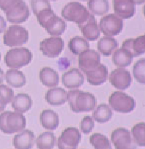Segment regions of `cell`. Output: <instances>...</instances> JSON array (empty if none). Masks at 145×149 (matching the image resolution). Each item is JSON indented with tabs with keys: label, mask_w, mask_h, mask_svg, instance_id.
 I'll use <instances>...</instances> for the list:
<instances>
[{
	"label": "cell",
	"mask_w": 145,
	"mask_h": 149,
	"mask_svg": "<svg viewBox=\"0 0 145 149\" xmlns=\"http://www.w3.org/2000/svg\"><path fill=\"white\" fill-rule=\"evenodd\" d=\"M145 61L144 59L142 58L138 60L133 65V74L135 79L140 84H144L145 82Z\"/></svg>",
	"instance_id": "cell-35"
},
{
	"label": "cell",
	"mask_w": 145,
	"mask_h": 149,
	"mask_svg": "<svg viewBox=\"0 0 145 149\" xmlns=\"http://www.w3.org/2000/svg\"><path fill=\"white\" fill-rule=\"evenodd\" d=\"M7 27V23L5 22V19L2 17V15H0V34L5 32Z\"/></svg>",
	"instance_id": "cell-39"
},
{
	"label": "cell",
	"mask_w": 145,
	"mask_h": 149,
	"mask_svg": "<svg viewBox=\"0 0 145 149\" xmlns=\"http://www.w3.org/2000/svg\"><path fill=\"white\" fill-rule=\"evenodd\" d=\"M50 1H52V2H56V1H58V0H50Z\"/></svg>",
	"instance_id": "cell-42"
},
{
	"label": "cell",
	"mask_w": 145,
	"mask_h": 149,
	"mask_svg": "<svg viewBox=\"0 0 145 149\" xmlns=\"http://www.w3.org/2000/svg\"><path fill=\"white\" fill-rule=\"evenodd\" d=\"M99 28L104 36H118L123 29V21L115 14H108L101 19Z\"/></svg>",
	"instance_id": "cell-8"
},
{
	"label": "cell",
	"mask_w": 145,
	"mask_h": 149,
	"mask_svg": "<svg viewBox=\"0 0 145 149\" xmlns=\"http://www.w3.org/2000/svg\"><path fill=\"white\" fill-rule=\"evenodd\" d=\"M31 8L35 15L46 9L51 8L49 0H31Z\"/></svg>",
	"instance_id": "cell-36"
},
{
	"label": "cell",
	"mask_w": 145,
	"mask_h": 149,
	"mask_svg": "<svg viewBox=\"0 0 145 149\" xmlns=\"http://www.w3.org/2000/svg\"><path fill=\"white\" fill-rule=\"evenodd\" d=\"M30 15V12L26 2L23 0H19L6 13L7 20L12 24H22L26 22Z\"/></svg>",
	"instance_id": "cell-12"
},
{
	"label": "cell",
	"mask_w": 145,
	"mask_h": 149,
	"mask_svg": "<svg viewBox=\"0 0 145 149\" xmlns=\"http://www.w3.org/2000/svg\"><path fill=\"white\" fill-rule=\"evenodd\" d=\"M78 26L84 38L87 40L95 41L100 37L101 30L98 26V22L92 14L89 15V17L84 23L78 24Z\"/></svg>",
	"instance_id": "cell-15"
},
{
	"label": "cell",
	"mask_w": 145,
	"mask_h": 149,
	"mask_svg": "<svg viewBox=\"0 0 145 149\" xmlns=\"http://www.w3.org/2000/svg\"><path fill=\"white\" fill-rule=\"evenodd\" d=\"M19 0H0V9L6 13Z\"/></svg>",
	"instance_id": "cell-38"
},
{
	"label": "cell",
	"mask_w": 145,
	"mask_h": 149,
	"mask_svg": "<svg viewBox=\"0 0 145 149\" xmlns=\"http://www.w3.org/2000/svg\"><path fill=\"white\" fill-rule=\"evenodd\" d=\"M89 143L95 149H111L110 140L101 133H94L89 137Z\"/></svg>",
	"instance_id": "cell-32"
},
{
	"label": "cell",
	"mask_w": 145,
	"mask_h": 149,
	"mask_svg": "<svg viewBox=\"0 0 145 149\" xmlns=\"http://www.w3.org/2000/svg\"><path fill=\"white\" fill-rule=\"evenodd\" d=\"M32 54L26 48H15L10 49L5 56V63L10 68L19 69L29 65L32 62Z\"/></svg>",
	"instance_id": "cell-4"
},
{
	"label": "cell",
	"mask_w": 145,
	"mask_h": 149,
	"mask_svg": "<svg viewBox=\"0 0 145 149\" xmlns=\"http://www.w3.org/2000/svg\"><path fill=\"white\" fill-rule=\"evenodd\" d=\"M40 121L42 126L48 130H55L60 124L58 114L51 109L42 111L40 115Z\"/></svg>",
	"instance_id": "cell-23"
},
{
	"label": "cell",
	"mask_w": 145,
	"mask_h": 149,
	"mask_svg": "<svg viewBox=\"0 0 145 149\" xmlns=\"http://www.w3.org/2000/svg\"><path fill=\"white\" fill-rule=\"evenodd\" d=\"M122 48L126 49L133 57H137L144 54V36H141L136 38H129L124 40Z\"/></svg>",
	"instance_id": "cell-21"
},
{
	"label": "cell",
	"mask_w": 145,
	"mask_h": 149,
	"mask_svg": "<svg viewBox=\"0 0 145 149\" xmlns=\"http://www.w3.org/2000/svg\"><path fill=\"white\" fill-rule=\"evenodd\" d=\"M32 100L31 97L26 93H19L14 96L12 101V107L15 112L25 113L31 109Z\"/></svg>",
	"instance_id": "cell-24"
},
{
	"label": "cell",
	"mask_w": 145,
	"mask_h": 149,
	"mask_svg": "<svg viewBox=\"0 0 145 149\" xmlns=\"http://www.w3.org/2000/svg\"><path fill=\"white\" fill-rule=\"evenodd\" d=\"M133 0H113L115 15L122 19H131L136 13V6Z\"/></svg>",
	"instance_id": "cell-16"
},
{
	"label": "cell",
	"mask_w": 145,
	"mask_h": 149,
	"mask_svg": "<svg viewBox=\"0 0 145 149\" xmlns=\"http://www.w3.org/2000/svg\"><path fill=\"white\" fill-rule=\"evenodd\" d=\"M26 126V118L20 112L6 111L0 115V130L4 134L18 133L25 129Z\"/></svg>",
	"instance_id": "cell-3"
},
{
	"label": "cell",
	"mask_w": 145,
	"mask_h": 149,
	"mask_svg": "<svg viewBox=\"0 0 145 149\" xmlns=\"http://www.w3.org/2000/svg\"><path fill=\"white\" fill-rule=\"evenodd\" d=\"M109 81L117 89L125 91L130 86L132 77L128 70L119 68L113 70L109 75Z\"/></svg>",
	"instance_id": "cell-13"
},
{
	"label": "cell",
	"mask_w": 145,
	"mask_h": 149,
	"mask_svg": "<svg viewBox=\"0 0 145 149\" xmlns=\"http://www.w3.org/2000/svg\"><path fill=\"white\" fill-rule=\"evenodd\" d=\"M87 80L91 85L99 86L106 81L108 77V71L106 66L100 63L93 69L84 73Z\"/></svg>",
	"instance_id": "cell-17"
},
{
	"label": "cell",
	"mask_w": 145,
	"mask_h": 149,
	"mask_svg": "<svg viewBox=\"0 0 145 149\" xmlns=\"http://www.w3.org/2000/svg\"><path fill=\"white\" fill-rule=\"evenodd\" d=\"M70 51L75 55H79L83 52L89 49V43L85 38L80 36L72 38L68 43Z\"/></svg>",
	"instance_id": "cell-29"
},
{
	"label": "cell",
	"mask_w": 145,
	"mask_h": 149,
	"mask_svg": "<svg viewBox=\"0 0 145 149\" xmlns=\"http://www.w3.org/2000/svg\"><path fill=\"white\" fill-rule=\"evenodd\" d=\"M135 5H142L144 2V0H133Z\"/></svg>",
	"instance_id": "cell-41"
},
{
	"label": "cell",
	"mask_w": 145,
	"mask_h": 149,
	"mask_svg": "<svg viewBox=\"0 0 145 149\" xmlns=\"http://www.w3.org/2000/svg\"><path fill=\"white\" fill-rule=\"evenodd\" d=\"M35 16L37 17V20L40 26L53 37L62 36L66 30V22L62 19L58 17L51 8L44 10Z\"/></svg>",
	"instance_id": "cell-2"
},
{
	"label": "cell",
	"mask_w": 145,
	"mask_h": 149,
	"mask_svg": "<svg viewBox=\"0 0 145 149\" xmlns=\"http://www.w3.org/2000/svg\"><path fill=\"white\" fill-rule=\"evenodd\" d=\"M94 126H95L94 119L89 115H87V116L83 118L80 123V129L84 134H89L94 129Z\"/></svg>",
	"instance_id": "cell-37"
},
{
	"label": "cell",
	"mask_w": 145,
	"mask_h": 149,
	"mask_svg": "<svg viewBox=\"0 0 145 149\" xmlns=\"http://www.w3.org/2000/svg\"><path fill=\"white\" fill-rule=\"evenodd\" d=\"M67 101L70 109L76 113L91 112L97 105L96 98L93 94L76 89L67 93Z\"/></svg>",
	"instance_id": "cell-1"
},
{
	"label": "cell",
	"mask_w": 145,
	"mask_h": 149,
	"mask_svg": "<svg viewBox=\"0 0 145 149\" xmlns=\"http://www.w3.org/2000/svg\"><path fill=\"white\" fill-rule=\"evenodd\" d=\"M110 107L119 113H130L136 107V102L133 97L122 91L112 93L108 98Z\"/></svg>",
	"instance_id": "cell-6"
},
{
	"label": "cell",
	"mask_w": 145,
	"mask_h": 149,
	"mask_svg": "<svg viewBox=\"0 0 145 149\" xmlns=\"http://www.w3.org/2000/svg\"><path fill=\"white\" fill-rule=\"evenodd\" d=\"M62 16L67 22H74L77 24L84 23L91 15L85 6L78 2H71L62 10Z\"/></svg>",
	"instance_id": "cell-5"
},
{
	"label": "cell",
	"mask_w": 145,
	"mask_h": 149,
	"mask_svg": "<svg viewBox=\"0 0 145 149\" xmlns=\"http://www.w3.org/2000/svg\"><path fill=\"white\" fill-rule=\"evenodd\" d=\"M101 63V55L94 49H87L79 54L78 68L85 73L93 69Z\"/></svg>",
	"instance_id": "cell-14"
},
{
	"label": "cell",
	"mask_w": 145,
	"mask_h": 149,
	"mask_svg": "<svg viewBox=\"0 0 145 149\" xmlns=\"http://www.w3.org/2000/svg\"><path fill=\"white\" fill-rule=\"evenodd\" d=\"M4 79H5V74H4L2 68H0V85L2 84V82L4 81Z\"/></svg>",
	"instance_id": "cell-40"
},
{
	"label": "cell",
	"mask_w": 145,
	"mask_h": 149,
	"mask_svg": "<svg viewBox=\"0 0 145 149\" xmlns=\"http://www.w3.org/2000/svg\"><path fill=\"white\" fill-rule=\"evenodd\" d=\"M41 83L47 88H54L59 85L60 77L57 71L50 67H44L39 73Z\"/></svg>",
	"instance_id": "cell-22"
},
{
	"label": "cell",
	"mask_w": 145,
	"mask_h": 149,
	"mask_svg": "<svg viewBox=\"0 0 145 149\" xmlns=\"http://www.w3.org/2000/svg\"><path fill=\"white\" fill-rule=\"evenodd\" d=\"M89 10L95 15H103L109 10L108 0H89L87 3Z\"/></svg>",
	"instance_id": "cell-31"
},
{
	"label": "cell",
	"mask_w": 145,
	"mask_h": 149,
	"mask_svg": "<svg viewBox=\"0 0 145 149\" xmlns=\"http://www.w3.org/2000/svg\"><path fill=\"white\" fill-rule=\"evenodd\" d=\"M133 57L126 49L121 48L116 49L113 52L112 61L119 68H125L130 65L133 62Z\"/></svg>",
	"instance_id": "cell-27"
},
{
	"label": "cell",
	"mask_w": 145,
	"mask_h": 149,
	"mask_svg": "<svg viewBox=\"0 0 145 149\" xmlns=\"http://www.w3.org/2000/svg\"><path fill=\"white\" fill-rule=\"evenodd\" d=\"M36 146L38 149H52L56 143V137L53 132L42 133L36 139Z\"/></svg>",
	"instance_id": "cell-30"
},
{
	"label": "cell",
	"mask_w": 145,
	"mask_h": 149,
	"mask_svg": "<svg viewBox=\"0 0 145 149\" xmlns=\"http://www.w3.org/2000/svg\"><path fill=\"white\" fill-rule=\"evenodd\" d=\"M81 140L79 130L75 127H67L62 132L57 140V147L60 149H76Z\"/></svg>",
	"instance_id": "cell-9"
},
{
	"label": "cell",
	"mask_w": 145,
	"mask_h": 149,
	"mask_svg": "<svg viewBox=\"0 0 145 149\" xmlns=\"http://www.w3.org/2000/svg\"><path fill=\"white\" fill-rule=\"evenodd\" d=\"M45 99L51 106H62L67 102V92L62 88H51L46 93Z\"/></svg>",
	"instance_id": "cell-20"
},
{
	"label": "cell",
	"mask_w": 145,
	"mask_h": 149,
	"mask_svg": "<svg viewBox=\"0 0 145 149\" xmlns=\"http://www.w3.org/2000/svg\"><path fill=\"white\" fill-rule=\"evenodd\" d=\"M131 136L136 146L144 147L145 146L144 123L140 122L136 123L131 129Z\"/></svg>",
	"instance_id": "cell-33"
},
{
	"label": "cell",
	"mask_w": 145,
	"mask_h": 149,
	"mask_svg": "<svg viewBox=\"0 0 145 149\" xmlns=\"http://www.w3.org/2000/svg\"><path fill=\"white\" fill-rule=\"evenodd\" d=\"M35 144L34 132L28 129H24L14 136L12 145L16 149H30Z\"/></svg>",
	"instance_id": "cell-19"
},
{
	"label": "cell",
	"mask_w": 145,
	"mask_h": 149,
	"mask_svg": "<svg viewBox=\"0 0 145 149\" xmlns=\"http://www.w3.org/2000/svg\"><path fill=\"white\" fill-rule=\"evenodd\" d=\"M64 46V40L62 38L51 37L40 42V50L46 57L49 58H56L62 52Z\"/></svg>",
	"instance_id": "cell-10"
},
{
	"label": "cell",
	"mask_w": 145,
	"mask_h": 149,
	"mask_svg": "<svg viewBox=\"0 0 145 149\" xmlns=\"http://www.w3.org/2000/svg\"><path fill=\"white\" fill-rule=\"evenodd\" d=\"M5 79L8 85L15 88H22L26 85V77L24 73L14 68H10L7 71Z\"/></svg>",
	"instance_id": "cell-25"
},
{
	"label": "cell",
	"mask_w": 145,
	"mask_h": 149,
	"mask_svg": "<svg viewBox=\"0 0 145 149\" xmlns=\"http://www.w3.org/2000/svg\"><path fill=\"white\" fill-rule=\"evenodd\" d=\"M0 61H1V53H0Z\"/></svg>",
	"instance_id": "cell-44"
},
{
	"label": "cell",
	"mask_w": 145,
	"mask_h": 149,
	"mask_svg": "<svg viewBox=\"0 0 145 149\" xmlns=\"http://www.w3.org/2000/svg\"><path fill=\"white\" fill-rule=\"evenodd\" d=\"M14 92L10 88L5 85H0V112H3L6 106L12 102Z\"/></svg>",
	"instance_id": "cell-34"
},
{
	"label": "cell",
	"mask_w": 145,
	"mask_h": 149,
	"mask_svg": "<svg viewBox=\"0 0 145 149\" xmlns=\"http://www.w3.org/2000/svg\"><path fill=\"white\" fill-rule=\"evenodd\" d=\"M111 141L116 149L136 148L131 134L125 128H117L112 132Z\"/></svg>",
	"instance_id": "cell-11"
},
{
	"label": "cell",
	"mask_w": 145,
	"mask_h": 149,
	"mask_svg": "<svg viewBox=\"0 0 145 149\" xmlns=\"http://www.w3.org/2000/svg\"><path fill=\"white\" fill-rule=\"evenodd\" d=\"M81 1H83V2H85V1H87V0H81Z\"/></svg>",
	"instance_id": "cell-43"
},
{
	"label": "cell",
	"mask_w": 145,
	"mask_h": 149,
	"mask_svg": "<svg viewBox=\"0 0 145 149\" xmlns=\"http://www.w3.org/2000/svg\"><path fill=\"white\" fill-rule=\"evenodd\" d=\"M29 40V32L19 25H12L5 32L3 43L9 47H18L24 45Z\"/></svg>",
	"instance_id": "cell-7"
},
{
	"label": "cell",
	"mask_w": 145,
	"mask_h": 149,
	"mask_svg": "<svg viewBox=\"0 0 145 149\" xmlns=\"http://www.w3.org/2000/svg\"><path fill=\"white\" fill-rule=\"evenodd\" d=\"M113 116L112 108L105 104L98 105L92 114V118L99 123L108 122Z\"/></svg>",
	"instance_id": "cell-28"
},
{
	"label": "cell",
	"mask_w": 145,
	"mask_h": 149,
	"mask_svg": "<svg viewBox=\"0 0 145 149\" xmlns=\"http://www.w3.org/2000/svg\"><path fill=\"white\" fill-rule=\"evenodd\" d=\"M117 47L118 42L116 39L108 36H105L100 39L97 44L98 52L104 57H109L112 55Z\"/></svg>",
	"instance_id": "cell-26"
},
{
	"label": "cell",
	"mask_w": 145,
	"mask_h": 149,
	"mask_svg": "<svg viewBox=\"0 0 145 149\" xmlns=\"http://www.w3.org/2000/svg\"><path fill=\"white\" fill-rule=\"evenodd\" d=\"M62 81L68 89H78L84 84V77L79 69L71 68L63 74Z\"/></svg>",
	"instance_id": "cell-18"
}]
</instances>
